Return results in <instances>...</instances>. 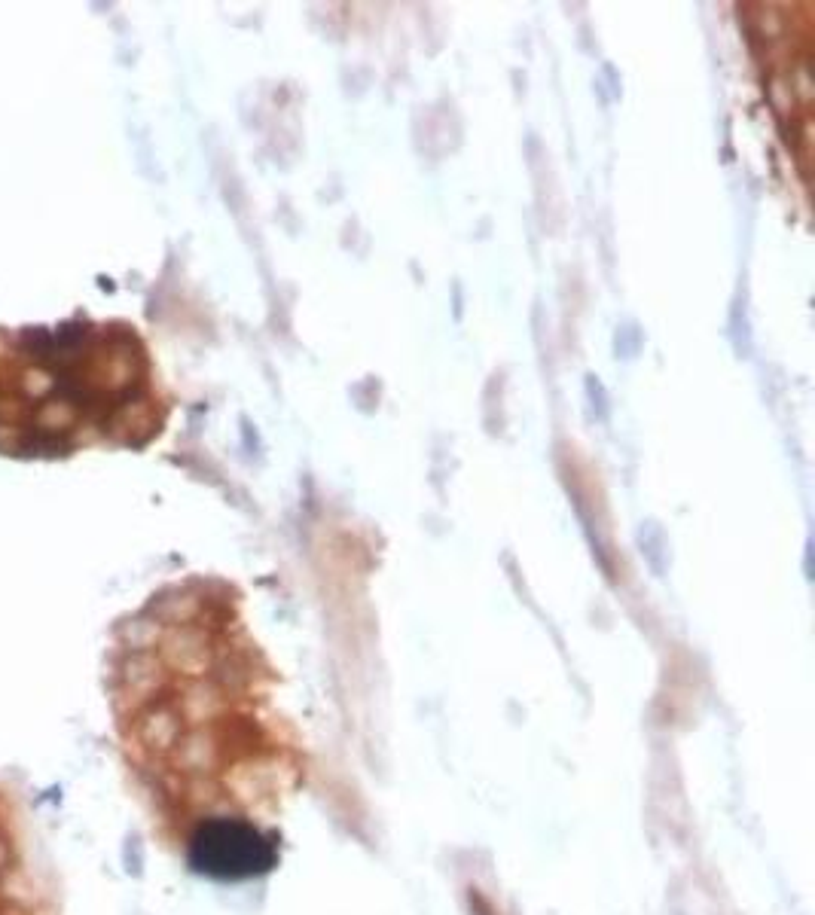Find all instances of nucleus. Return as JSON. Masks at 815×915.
<instances>
[{
    "label": "nucleus",
    "mask_w": 815,
    "mask_h": 915,
    "mask_svg": "<svg viewBox=\"0 0 815 915\" xmlns=\"http://www.w3.org/2000/svg\"><path fill=\"white\" fill-rule=\"evenodd\" d=\"M116 696L141 778L184 827L190 864L220 879L269 870L309 751L236 598L205 586L156 598L123 635Z\"/></svg>",
    "instance_id": "obj_1"
},
{
    "label": "nucleus",
    "mask_w": 815,
    "mask_h": 915,
    "mask_svg": "<svg viewBox=\"0 0 815 915\" xmlns=\"http://www.w3.org/2000/svg\"><path fill=\"white\" fill-rule=\"evenodd\" d=\"M13 858H16V854H13V845H10L4 836H0V873H7V870H10Z\"/></svg>",
    "instance_id": "obj_2"
}]
</instances>
